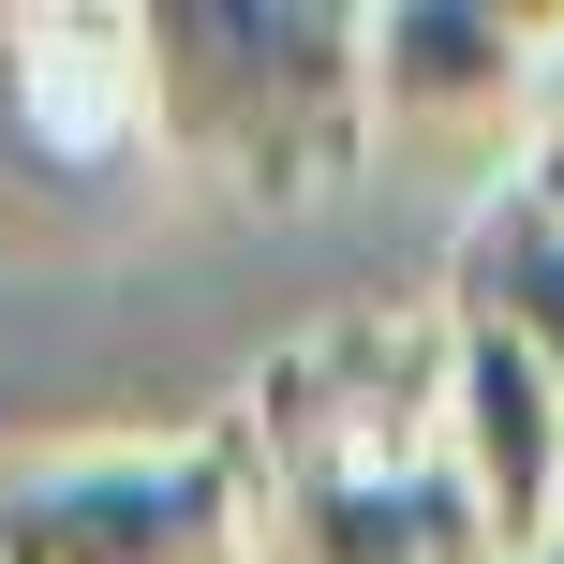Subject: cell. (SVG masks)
I'll list each match as a JSON object with an SVG mask.
<instances>
[{
	"label": "cell",
	"mask_w": 564,
	"mask_h": 564,
	"mask_svg": "<svg viewBox=\"0 0 564 564\" xmlns=\"http://www.w3.org/2000/svg\"><path fill=\"white\" fill-rule=\"evenodd\" d=\"M446 312H371L253 371V550L268 564H506L446 460Z\"/></svg>",
	"instance_id": "1"
},
{
	"label": "cell",
	"mask_w": 564,
	"mask_h": 564,
	"mask_svg": "<svg viewBox=\"0 0 564 564\" xmlns=\"http://www.w3.org/2000/svg\"><path fill=\"white\" fill-rule=\"evenodd\" d=\"M149 134L224 194H327L371 149V15L341 0H149L134 15Z\"/></svg>",
	"instance_id": "2"
},
{
	"label": "cell",
	"mask_w": 564,
	"mask_h": 564,
	"mask_svg": "<svg viewBox=\"0 0 564 564\" xmlns=\"http://www.w3.org/2000/svg\"><path fill=\"white\" fill-rule=\"evenodd\" d=\"M0 564H253L238 446H30L0 460Z\"/></svg>",
	"instance_id": "3"
},
{
	"label": "cell",
	"mask_w": 564,
	"mask_h": 564,
	"mask_svg": "<svg viewBox=\"0 0 564 564\" xmlns=\"http://www.w3.org/2000/svg\"><path fill=\"white\" fill-rule=\"evenodd\" d=\"M446 341H460L446 357V460L476 490L490 550L535 564L564 535V371L520 357V341H476V327H446Z\"/></svg>",
	"instance_id": "4"
},
{
	"label": "cell",
	"mask_w": 564,
	"mask_h": 564,
	"mask_svg": "<svg viewBox=\"0 0 564 564\" xmlns=\"http://www.w3.org/2000/svg\"><path fill=\"white\" fill-rule=\"evenodd\" d=\"M550 45H564V15H490V0H387V15H371V119L460 134V119L550 105Z\"/></svg>",
	"instance_id": "5"
},
{
	"label": "cell",
	"mask_w": 564,
	"mask_h": 564,
	"mask_svg": "<svg viewBox=\"0 0 564 564\" xmlns=\"http://www.w3.org/2000/svg\"><path fill=\"white\" fill-rule=\"evenodd\" d=\"M431 312L564 371V149H550V134H535V164H506V178L476 194V224H460L446 297H431Z\"/></svg>",
	"instance_id": "6"
},
{
	"label": "cell",
	"mask_w": 564,
	"mask_h": 564,
	"mask_svg": "<svg viewBox=\"0 0 564 564\" xmlns=\"http://www.w3.org/2000/svg\"><path fill=\"white\" fill-rule=\"evenodd\" d=\"M15 105H30L45 149H119V134H149L134 15H30V30H15Z\"/></svg>",
	"instance_id": "7"
},
{
	"label": "cell",
	"mask_w": 564,
	"mask_h": 564,
	"mask_svg": "<svg viewBox=\"0 0 564 564\" xmlns=\"http://www.w3.org/2000/svg\"><path fill=\"white\" fill-rule=\"evenodd\" d=\"M535 119H550V149H564V45H550V105H535Z\"/></svg>",
	"instance_id": "8"
},
{
	"label": "cell",
	"mask_w": 564,
	"mask_h": 564,
	"mask_svg": "<svg viewBox=\"0 0 564 564\" xmlns=\"http://www.w3.org/2000/svg\"><path fill=\"white\" fill-rule=\"evenodd\" d=\"M535 564H564V535H550V550H535Z\"/></svg>",
	"instance_id": "9"
}]
</instances>
